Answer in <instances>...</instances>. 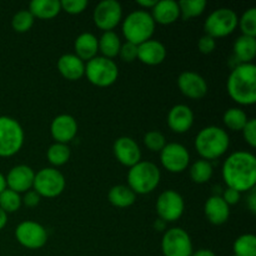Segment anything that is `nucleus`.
Segmentation results:
<instances>
[{
	"mask_svg": "<svg viewBox=\"0 0 256 256\" xmlns=\"http://www.w3.org/2000/svg\"><path fill=\"white\" fill-rule=\"evenodd\" d=\"M222 180L228 188L239 192H252L256 184V158L252 152L238 150L222 164Z\"/></svg>",
	"mask_w": 256,
	"mask_h": 256,
	"instance_id": "1",
	"label": "nucleus"
},
{
	"mask_svg": "<svg viewBox=\"0 0 256 256\" xmlns=\"http://www.w3.org/2000/svg\"><path fill=\"white\" fill-rule=\"evenodd\" d=\"M229 96L236 104L254 105L256 102V66L252 62L239 64L232 70L226 82Z\"/></svg>",
	"mask_w": 256,
	"mask_h": 256,
	"instance_id": "2",
	"label": "nucleus"
},
{
	"mask_svg": "<svg viewBox=\"0 0 256 256\" xmlns=\"http://www.w3.org/2000/svg\"><path fill=\"white\" fill-rule=\"evenodd\" d=\"M230 146V138L222 128L210 125L202 128L195 138V149L202 159L215 160L228 152Z\"/></svg>",
	"mask_w": 256,
	"mask_h": 256,
	"instance_id": "3",
	"label": "nucleus"
},
{
	"mask_svg": "<svg viewBox=\"0 0 256 256\" xmlns=\"http://www.w3.org/2000/svg\"><path fill=\"white\" fill-rule=\"evenodd\" d=\"M162 172L152 162H139L128 172V186L139 195H146L154 192L160 184Z\"/></svg>",
	"mask_w": 256,
	"mask_h": 256,
	"instance_id": "4",
	"label": "nucleus"
},
{
	"mask_svg": "<svg viewBox=\"0 0 256 256\" xmlns=\"http://www.w3.org/2000/svg\"><path fill=\"white\" fill-rule=\"evenodd\" d=\"M155 25L156 24L150 12L146 10H134L122 20V35L126 42L140 45L152 39L155 32Z\"/></svg>",
	"mask_w": 256,
	"mask_h": 256,
	"instance_id": "5",
	"label": "nucleus"
},
{
	"mask_svg": "<svg viewBox=\"0 0 256 256\" xmlns=\"http://www.w3.org/2000/svg\"><path fill=\"white\" fill-rule=\"evenodd\" d=\"M25 134L16 119L6 115L0 116V158H10L22 150Z\"/></svg>",
	"mask_w": 256,
	"mask_h": 256,
	"instance_id": "6",
	"label": "nucleus"
},
{
	"mask_svg": "<svg viewBox=\"0 0 256 256\" xmlns=\"http://www.w3.org/2000/svg\"><path fill=\"white\" fill-rule=\"evenodd\" d=\"M84 75L92 85L98 88H108L119 78V68L112 59L95 56L85 64Z\"/></svg>",
	"mask_w": 256,
	"mask_h": 256,
	"instance_id": "7",
	"label": "nucleus"
},
{
	"mask_svg": "<svg viewBox=\"0 0 256 256\" xmlns=\"http://www.w3.org/2000/svg\"><path fill=\"white\" fill-rule=\"evenodd\" d=\"M239 22L236 12L230 8H219L208 15L204 22L205 34L218 39L232 34Z\"/></svg>",
	"mask_w": 256,
	"mask_h": 256,
	"instance_id": "8",
	"label": "nucleus"
},
{
	"mask_svg": "<svg viewBox=\"0 0 256 256\" xmlns=\"http://www.w3.org/2000/svg\"><path fill=\"white\" fill-rule=\"evenodd\" d=\"M65 185V176L62 172L56 170V168H42L35 172L32 190H35L40 196L52 199L64 192Z\"/></svg>",
	"mask_w": 256,
	"mask_h": 256,
	"instance_id": "9",
	"label": "nucleus"
},
{
	"mask_svg": "<svg viewBox=\"0 0 256 256\" xmlns=\"http://www.w3.org/2000/svg\"><path fill=\"white\" fill-rule=\"evenodd\" d=\"M192 242L186 230L172 228L164 232L162 239V252L164 256H192Z\"/></svg>",
	"mask_w": 256,
	"mask_h": 256,
	"instance_id": "10",
	"label": "nucleus"
},
{
	"mask_svg": "<svg viewBox=\"0 0 256 256\" xmlns=\"http://www.w3.org/2000/svg\"><path fill=\"white\" fill-rule=\"evenodd\" d=\"M92 20L102 32H112L122 20V4L116 0H102L95 6Z\"/></svg>",
	"mask_w": 256,
	"mask_h": 256,
	"instance_id": "11",
	"label": "nucleus"
},
{
	"mask_svg": "<svg viewBox=\"0 0 256 256\" xmlns=\"http://www.w3.org/2000/svg\"><path fill=\"white\" fill-rule=\"evenodd\" d=\"M155 208L159 219L164 220L165 222H174L184 214L185 202L179 192L169 189L159 195Z\"/></svg>",
	"mask_w": 256,
	"mask_h": 256,
	"instance_id": "12",
	"label": "nucleus"
},
{
	"mask_svg": "<svg viewBox=\"0 0 256 256\" xmlns=\"http://www.w3.org/2000/svg\"><path fill=\"white\" fill-rule=\"evenodd\" d=\"M15 239L22 246L26 249H42L48 242V232L39 222L26 220V222H20L16 226Z\"/></svg>",
	"mask_w": 256,
	"mask_h": 256,
	"instance_id": "13",
	"label": "nucleus"
},
{
	"mask_svg": "<svg viewBox=\"0 0 256 256\" xmlns=\"http://www.w3.org/2000/svg\"><path fill=\"white\" fill-rule=\"evenodd\" d=\"M160 162L169 172L180 174L189 166L190 152L182 144L169 142L160 152Z\"/></svg>",
	"mask_w": 256,
	"mask_h": 256,
	"instance_id": "14",
	"label": "nucleus"
},
{
	"mask_svg": "<svg viewBox=\"0 0 256 256\" xmlns=\"http://www.w3.org/2000/svg\"><path fill=\"white\" fill-rule=\"evenodd\" d=\"M115 158L122 165L128 168L134 166L142 162V150L138 142L130 136L118 138L112 145Z\"/></svg>",
	"mask_w": 256,
	"mask_h": 256,
	"instance_id": "15",
	"label": "nucleus"
},
{
	"mask_svg": "<svg viewBox=\"0 0 256 256\" xmlns=\"http://www.w3.org/2000/svg\"><path fill=\"white\" fill-rule=\"evenodd\" d=\"M178 86L184 96L199 100L206 95L208 82L195 72H182L178 78Z\"/></svg>",
	"mask_w": 256,
	"mask_h": 256,
	"instance_id": "16",
	"label": "nucleus"
},
{
	"mask_svg": "<svg viewBox=\"0 0 256 256\" xmlns=\"http://www.w3.org/2000/svg\"><path fill=\"white\" fill-rule=\"evenodd\" d=\"M78 132V122L72 115L60 114L52 119L50 124V134L55 142L60 144H68L74 138Z\"/></svg>",
	"mask_w": 256,
	"mask_h": 256,
	"instance_id": "17",
	"label": "nucleus"
},
{
	"mask_svg": "<svg viewBox=\"0 0 256 256\" xmlns=\"http://www.w3.org/2000/svg\"><path fill=\"white\" fill-rule=\"evenodd\" d=\"M35 172L28 165H16L12 168L5 176L6 180V188L12 192L22 194L32 189L34 184Z\"/></svg>",
	"mask_w": 256,
	"mask_h": 256,
	"instance_id": "18",
	"label": "nucleus"
},
{
	"mask_svg": "<svg viewBox=\"0 0 256 256\" xmlns=\"http://www.w3.org/2000/svg\"><path fill=\"white\" fill-rule=\"evenodd\" d=\"M194 124V112L185 104L174 105L168 114V125L176 134L189 132Z\"/></svg>",
	"mask_w": 256,
	"mask_h": 256,
	"instance_id": "19",
	"label": "nucleus"
},
{
	"mask_svg": "<svg viewBox=\"0 0 256 256\" xmlns=\"http://www.w3.org/2000/svg\"><path fill=\"white\" fill-rule=\"evenodd\" d=\"M166 58V48L162 42L150 39L138 45V59L145 65L155 66L162 64Z\"/></svg>",
	"mask_w": 256,
	"mask_h": 256,
	"instance_id": "20",
	"label": "nucleus"
},
{
	"mask_svg": "<svg viewBox=\"0 0 256 256\" xmlns=\"http://www.w3.org/2000/svg\"><path fill=\"white\" fill-rule=\"evenodd\" d=\"M56 68L60 75L70 82H76L84 76L85 62L75 54H64L59 58Z\"/></svg>",
	"mask_w": 256,
	"mask_h": 256,
	"instance_id": "21",
	"label": "nucleus"
},
{
	"mask_svg": "<svg viewBox=\"0 0 256 256\" xmlns=\"http://www.w3.org/2000/svg\"><path fill=\"white\" fill-rule=\"evenodd\" d=\"M204 212L212 225H222L229 220L230 206L220 195H212L205 202Z\"/></svg>",
	"mask_w": 256,
	"mask_h": 256,
	"instance_id": "22",
	"label": "nucleus"
},
{
	"mask_svg": "<svg viewBox=\"0 0 256 256\" xmlns=\"http://www.w3.org/2000/svg\"><path fill=\"white\" fill-rule=\"evenodd\" d=\"M150 14L155 24L170 25L180 18V8L174 0H160L156 2Z\"/></svg>",
	"mask_w": 256,
	"mask_h": 256,
	"instance_id": "23",
	"label": "nucleus"
},
{
	"mask_svg": "<svg viewBox=\"0 0 256 256\" xmlns=\"http://www.w3.org/2000/svg\"><path fill=\"white\" fill-rule=\"evenodd\" d=\"M75 55L82 62H89L92 58L96 56L99 52V42L98 38L92 32H82L75 39L74 42Z\"/></svg>",
	"mask_w": 256,
	"mask_h": 256,
	"instance_id": "24",
	"label": "nucleus"
},
{
	"mask_svg": "<svg viewBox=\"0 0 256 256\" xmlns=\"http://www.w3.org/2000/svg\"><path fill=\"white\" fill-rule=\"evenodd\" d=\"M28 10L36 19L49 20L59 15L62 12V5L59 0H32Z\"/></svg>",
	"mask_w": 256,
	"mask_h": 256,
	"instance_id": "25",
	"label": "nucleus"
},
{
	"mask_svg": "<svg viewBox=\"0 0 256 256\" xmlns=\"http://www.w3.org/2000/svg\"><path fill=\"white\" fill-rule=\"evenodd\" d=\"M234 55L240 64H249L256 56V39L252 36H242L238 38L234 42Z\"/></svg>",
	"mask_w": 256,
	"mask_h": 256,
	"instance_id": "26",
	"label": "nucleus"
},
{
	"mask_svg": "<svg viewBox=\"0 0 256 256\" xmlns=\"http://www.w3.org/2000/svg\"><path fill=\"white\" fill-rule=\"evenodd\" d=\"M108 199L116 208H129L136 200V194L128 185H115L109 190Z\"/></svg>",
	"mask_w": 256,
	"mask_h": 256,
	"instance_id": "27",
	"label": "nucleus"
},
{
	"mask_svg": "<svg viewBox=\"0 0 256 256\" xmlns=\"http://www.w3.org/2000/svg\"><path fill=\"white\" fill-rule=\"evenodd\" d=\"M98 42H99V52H102V56L112 59L119 55L122 40L115 32H104Z\"/></svg>",
	"mask_w": 256,
	"mask_h": 256,
	"instance_id": "28",
	"label": "nucleus"
},
{
	"mask_svg": "<svg viewBox=\"0 0 256 256\" xmlns=\"http://www.w3.org/2000/svg\"><path fill=\"white\" fill-rule=\"evenodd\" d=\"M212 172H214V170H212V162L204 159L192 162L189 170L190 179L196 184H205V182H209L212 178Z\"/></svg>",
	"mask_w": 256,
	"mask_h": 256,
	"instance_id": "29",
	"label": "nucleus"
},
{
	"mask_svg": "<svg viewBox=\"0 0 256 256\" xmlns=\"http://www.w3.org/2000/svg\"><path fill=\"white\" fill-rule=\"evenodd\" d=\"M249 118H248L246 112L240 108H230L224 112V116H222L225 126L232 132H242Z\"/></svg>",
	"mask_w": 256,
	"mask_h": 256,
	"instance_id": "30",
	"label": "nucleus"
},
{
	"mask_svg": "<svg viewBox=\"0 0 256 256\" xmlns=\"http://www.w3.org/2000/svg\"><path fill=\"white\" fill-rule=\"evenodd\" d=\"M70 155H72V152H70V148L68 146V144L54 142L46 150L48 162L52 166H62V165H65L69 162Z\"/></svg>",
	"mask_w": 256,
	"mask_h": 256,
	"instance_id": "31",
	"label": "nucleus"
},
{
	"mask_svg": "<svg viewBox=\"0 0 256 256\" xmlns=\"http://www.w3.org/2000/svg\"><path fill=\"white\" fill-rule=\"evenodd\" d=\"M235 256H256V236L254 234H242L232 245Z\"/></svg>",
	"mask_w": 256,
	"mask_h": 256,
	"instance_id": "32",
	"label": "nucleus"
},
{
	"mask_svg": "<svg viewBox=\"0 0 256 256\" xmlns=\"http://www.w3.org/2000/svg\"><path fill=\"white\" fill-rule=\"evenodd\" d=\"M178 4L180 8V18H182V20L200 16L206 8L205 0H182Z\"/></svg>",
	"mask_w": 256,
	"mask_h": 256,
	"instance_id": "33",
	"label": "nucleus"
},
{
	"mask_svg": "<svg viewBox=\"0 0 256 256\" xmlns=\"http://www.w3.org/2000/svg\"><path fill=\"white\" fill-rule=\"evenodd\" d=\"M35 18L26 9H22L15 12L12 19V28L16 32H26L32 28Z\"/></svg>",
	"mask_w": 256,
	"mask_h": 256,
	"instance_id": "34",
	"label": "nucleus"
},
{
	"mask_svg": "<svg viewBox=\"0 0 256 256\" xmlns=\"http://www.w3.org/2000/svg\"><path fill=\"white\" fill-rule=\"evenodd\" d=\"M22 202L20 194L8 189V188L0 194V209L4 210L6 214L18 212L20 206H22Z\"/></svg>",
	"mask_w": 256,
	"mask_h": 256,
	"instance_id": "35",
	"label": "nucleus"
},
{
	"mask_svg": "<svg viewBox=\"0 0 256 256\" xmlns=\"http://www.w3.org/2000/svg\"><path fill=\"white\" fill-rule=\"evenodd\" d=\"M238 26H240L242 35L245 36H256V8H250L242 12L239 18Z\"/></svg>",
	"mask_w": 256,
	"mask_h": 256,
	"instance_id": "36",
	"label": "nucleus"
},
{
	"mask_svg": "<svg viewBox=\"0 0 256 256\" xmlns=\"http://www.w3.org/2000/svg\"><path fill=\"white\" fill-rule=\"evenodd\" d=\"M144 144L150 152H160L168 142L162 132H158V130H152L144 135Z\"/></svg>",
	"mask_w": 256,
	"mask_h": 256,
	"instance_id": "37",
	"label": "nucleus"
},
{
	"mask_svg": "<svg viewBox=\"0 0 256 256\" xmlns=\"http://www.w3.org/2000/svg\"><path fill=\"white\" fill-rule=\"evenodd\" d=\"M60 5H62V10H64L68 14L78 15L82 14L86 9L89 2L86 0H62Z\"/></svg>",
	"mask_w": 256,
	"mask_h": 256,
	"instance_id": "38",
	"label": "nucleus"
},
{
	"mask_svg": "<svg viewBox=\"0 0 256 256\" xmlns=\"http://www.w3.org/2000/svg\"><path fill=\"white\" fill-rule=\"evenodd\" d=\"M119 56L122 62H132L134 60L138 59V45L132 44V42H124L120 46Z\"/></svg>",
	"mask_w": 256,
	"mask_h": 256,
	"instance_id": "39",
	"label": "nucleus"
},
{
	"mask_svg": "<svg viewBox=\"0 0 256 256\" xmlns=\"http://www.w3.org/2000/svg\"><path fill=\"white\" fill-rule=\"evenodd\" d=\"M244 140L252 148L256 146V119H249L242 130Z\"/></svg>",
	"mask_w": 256,
	"mask_h": 256,
	"instance_id": "40",
	"label": "nucleus"
},
{
	"mask_svg": "<svg viewBox=\"0 0 256 256\" xmlns=\"http://www.w3.org/2000/svg\"><path fill=\"white\" fill-rule=\"evenodd\" d=\"M215 48H216V39H214V38L209 36L206 34L202 35L199 39V42H198V49H199V52L202 54H212L215 50Z\"/></svg>",
	"mask_w": 256,
	"mask_h": 256,
	"instance_id": "41",
	"label": "nucleus"
},
{
	"mask_svg": "<svg viewBox=\"0 0 256 256\" xmlns=\"http://www.w3.org/2000/svg\"><path fill=\"white\" fill-rule=\"evenodd\" d=\"M40 199H42V196L35 190L32 189L29 192H24V196L22 198V202L28 208H35L39 205Z\"/></svg>",
	"mask_w": 256,
	"mask_h": 256,
	"instance_id": "42",
	"label": "nucleus"
},
{
	"mask_svg": "<svg viewBox=\"0 0 256 256\" xmlns=\"http://www.w3.org/2000/svg\"><path fill=\"white\" fill-rule=\"evenodd\" d=\"M220 196H222V200H224V202L230 206V205H235L240 202L242 194H240L239 192H236V190L226 188V189L222 192V195H220Z\"/></svg>",
	"mask_w": 256,
	"mask_h": 256,
	"instance_id": "43",
	"label": "nucleus"
},
{
	"mask_svg": "<svg viewBox=\"0 0 256 256\" xmlns=\"http://www.w3.org/2000/svg\"><path fill=\"white\" fill-rule=\"evenodd\" d=\"M248 208L252 214H256V192L254 189L250 192L249 196H248Z\"/></svg>",
	"mask_w": 256,
	"mask_h": 256,
	"instance_id": "44",
	"label": "nucleus"
},
{
	"mask_svg": "<svg viewBox=\"0 0 256 256\" xmlns=\"http://www.w3.org/2000/svg\"><path fill=\"white\" fill-rule=\"evenodd\" d=\"M136 4L139 5V6L144 8V9L152 10V8L155 6V4H156V0H138Z\"/></svg>",
	"mask_w": 256,
	"mask_h": 256,
	"instance_id": "45",
	"label": "nucleus"
},
{
	"mask_svg": "<svg viewBox=\"0 0 256 256\" xmlns=\"http://www.w3.org/2000/svg\"><path fill=\"white\" fill-rule=\"evenodd\" d=\"M192 256H216L215 252L210 249H199L196 252H192Z\"/></svg>",
	"mask_w": 256,
	"mask_h": 256,
	"instance_id": "46",
	"label": "nucleus"
},
{
	"mask_svg": "<svg viewBox=\"0 0 256 256\" xmlns=\"http://www.w3.org/2000/svg\"><path fill=\"white\" fill-rule=\"evenodd\" d=\"M8 224V214L4 210L0 209V230L4 229Z\"/></svg>",
	"mask_w": 256,
	"mask_h": 256,
	"instance_id": "47",
	"label": "nucleus"
},
{
	"mask_svg": "<svg viewBox=\"0 0 256 256\" xmlns=\"http://www.w3.org/2000/svg\"><path fill=\"white\" fill-rule=\"evenodd\" d=\"M154 228H155V230H158V232H165V228H166V222H165L164 220H162V219H158V220H155Z\"/></svg>",
	"mask_w": 256,
	"mask_h": 256,
	"instance_id": "48",
	"label": "nucleus"
},
{
	"mask_svg": "<svg viewBox=\"0 0 256 256\" xmlns=\"http://www.w3.org/2000/svg\"><path fill=\"white\" fill-rule=\"evenodd\" d=\"M5 189H6V180H5L4 174L0 172V194H2Z\"/></svg>",
	"mask_w": 256,
	"mask_h": 256,
	"instance_id": "49",
	"label": "nucleus"
},
{
	"mask_svg": "<svg viewBox=\"0 0 256 256\" xmlns=\"http://www.w3.org/2000/svg\"><path fill=\"white\" fill-rule=\"evenodd\" d=\"M232 256H235V255H232Z\"/></svg>",
	"mask_w": 256,
	"mask_h": 256,
	"instance_id": "50",
	"label": "nucleus"
}]
</instances>
